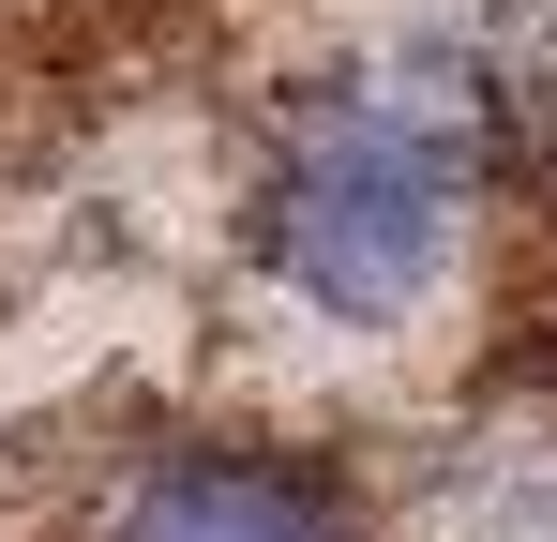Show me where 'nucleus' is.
<instances>
[{"label":"nucleus","mask_w":557,"mask_h":542,"mask_svg":"<svg viewBox=\"0 0 557 542\" xmlns=\"http://www.w3.org/2000/svg\"><path fill=\"white\" fill-rule=\"evenodd\" d=\"M467 167H482V136L437 90L317 106L301 151L272 167V271L301 301H332V317H407L467 226Z\"/></svg>","instance_id":"f257e3e1"},{"label":"nucleus","mask_w":557,"mask_h":542,"mask_svg":"<svg viewBox=\"0 0 557 542\" xmlns=\"http://www.w3.org/2000/svg\"><path fill=\"white\" fill-rule=\"evenodd\" d=\"M91 542H347V513L272 452H166L106 497Z\"/></svg>","instance_id":"f03ea898"}]
</instances>
